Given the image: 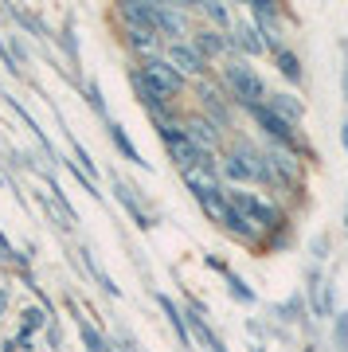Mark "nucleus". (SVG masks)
Listing matches in <instances>:
<instances>
[{"mask_svg":"<svg viewBox=\"0 0 348 352\" xmlns=\"http://www.w3.org/2000/svg\"><path fill=\"white\" fill-rule=\"evenodd\" d=\"M250 352H266V349H250Z\"/></svg>","mask_w":348,"mask_h":352,"instance_id":"7c9ffc66","label":"nucleus"},{"mask_svg":"<svg viewBox=\"0 0 348 352\" xmlns=\"http://www.w3.org/2000/svg\"><path fill=\"white\" fill-rule=\"evenodd\" d=\"M110 138H113V145H118V153H122L125 161H133V164H141L145 168V161H141V153H137V145L129 138H125V129L118 126V122H110Z\"/></svg>","mask_w":348,"mask_h":352,"instance_id":"6ab92c4d","label":"nucleus"},{"mask_svg":"<svg viewBox=\"0 0 348 352\" xmlns=\"http://www.w3.org/2000/svg\"><path fill=\"white\" fill-rule=\"evenodd\" d=\"M180 126H184L188 141H192L196 149H204V153H215V145H219V138H224V129L215 126L208 113H196V118H188V122H180Z\"/></svg>","mask_w":348,"mask_h":352,"instance_id":"0eeeda50","label":"nucleus"},{"mask_svg":"<svg viewBox=\"0 0 348 352\" xmlns=\"http://www.w3.org/2000/svg\"><path fill=\"white\" fill-rule=\"evenodd\" d=\"M340 145H345V153H348V118L340 122Z\"/></svg>","mask_w":348,"mask_h":352,"instance_id":"bb28decb","label":"nucleus"},{"mask_svg":"<svg viewBox=\"0 0 348 352\" xmlns=\"http://www.w3.org/2000/svg\"><path fill=\"white\" fill-rule=\"evenodd\" d=\"M4 305H8V289H0V314H4Z\"/></svg>","mask_w":348,"mask_h":352,"instance_id":"c85d7f7f","label":"nucleus"},{"mask_svg":"<svg viewBox=\"0 0 348 352\" xmlns=\"http://www.w3.org/2000/svg\"><path fill=\"white\" fill-rule=\"evenodd\" d=\"M224 176L227 180H262V184H270V176H266V161H262V153L250 145V141H239L235 149L224 153Z\"/></svg>","mask_w":348,"mask_h":352,"instance_id":"f257e3e1","label":"nucleus"},{"mask_svg":"<svg viewBox=\"0 0 348 352\" xmlns=\"http://www.w3.org/2000/svg\"><path fill=\"white\" fill-rule=\"evenodd\" d=\"M340 90H345V98H348V67H345V75H340Z\"/></svg>","mask_w":348,"mask_h":352,"instance_id":"cd10ccee","label":"nucleus"},{"mask_svg":"<svg viewBox=\"0 0 348 352\" xmlns=\"http://www.w3.org/2000/svg\"><path fill=\"white\" fill-rule=\"evenodd\" d=\"M164 63L173 67V71L184 78V82H188V78L208 75V59H204V55H199L192 43H184V39H180V43H168V51H164Z\"/></svg>","mask_w":348,"mask_h":352,"instance_id":"423d86ee","label":"nucleus"},{"mask_svg":"<svg viewBox=\"0 0 348 352\" xmlns=\"http://www.w3.org/2000/svg\"><path fill=\"white\" fill-rule=\"evenodd\" d=\"M227 200H231V208H235V212H243L250 219V223L259 227H278L282 223V212H278V208H274V204H266L259 196V192H247V188H231V196H227Z\"/></svg>","mask_w":348,"mask_h":352,"instance_id":"7ed1b4c3","label":"nucleus"},{"mask_svg":"<svg viewBox=\"0 0 348 352\" xmlns=\"http://www.w3.org/2000/svg\"><path fill=\"white\" fill-rule=\"evenodd\" d=\"M184 184H188V192H192L199 204H208V200H215V196H224V184H219L215 168H184Z\"/></svg>","mask_w":348,"mask_h":352,"instance_id":"1a4fd4ad","label":"nucleus"},{"mask_svg":"<svg viewBox=\"0 0 348 352\" xmlns=\"http://www.w3.org/2000/svg\"><path fill=\"white\" fill-rule=\"evenodd\" d=\"M87 98H90V110H94V113H102V118H106V102H102V90L94 87V82H90V87H87Z\"/></svg>","mask_w":348,"mask_h":352,"instance_id":"5701e85b","label":"nucleus"},{"mask_svg":"<svg viewBox=\"0 0 348 352\" xmlns=\"http://www.w3.org/2000/svg\"><path fill=\"white\" fill-rule=\"evenodd\" d=\"M345 231H348V200H345Z\"/></svg>","mask_w":348,"mask_h":352,"instance_id":"c756f323","label":"nucleus"},{"mask_svg":"<svg viewBox=\"0 0 348 352\" xmlns=\"http://www.w3.org/2000/svg\"><path fill=\"white\" fill-rule=\"evenodd\" d=\"M224 87L231 90V98L243 102L247 110L266 102V87H262L259 71H254V67H247V63H227L224 67Z\"/></svg>","mask_w":348,"mask_h":352,"instance_id":"f03ea898","label":"nucleus"},{"mask_svg":"<svg viewBox=\"0 0 348 352\" xmlns=\"http://www.w3.org/2000/svg\"><path fill=\"white\" fill-rule=\"evenodd\" d=\"M78 333H83V344H87V352H110V344H106V337H102V333H94V329H90L87 321L78 325Z\"/></svg>","mask_w":348,"mask_h":352,"instance_id":"4be33fe9","label":"nucleus"},{"mask_svg":"<svg viewBox=\"0 0 348 352\" xmlns=\"http://www.w3.org/2000/svg\"><path fill=\"white\" fill-rule=\"evenodd\" d=\"M118 12L129 24V32H153V4L149 0H125Z\"/></svg>","mask_w":348,"mask_h":352,"instance_id":"9d476101","label":"nucleus"},{"mask_svg":"<svg viewBox=\"0 0 348 352\" xmlns=\"http://www.w3.org/2000/svg\"><path fill=\"white\" fill-rule=\"evenodd\" d=\"M188 4H153V36L180 43V36H188Z\"/></svg>","mask_w":348,"mask_h":352,"instance_id":"39448f33","label":"nucleus"},{"mask_svg":"<svg viewBox=\"0 0 348 352\" xmlns=\"http://www.w3.org/2000/svg\"><path fill=\"white\" fill-rule=\"evenodd\" d=\"M336 344H340V352H348V314L336 317Z\"/></svg>","mask_w":348,"mask_h":352,"instance_id":"b1692460","label":"nucleus"},{"mask_svg":"<svg viewBox=\"0 0 348 352\" xmlns=\"http://www.w3.org/2000/svg\"><path fill=\"white\" fill-rule=\"evenodd\" d=\"M83 258H87V266H90V274H94V282H98V286L106 289V294H113V298H118V294H122V289L113 286V278L106 274V270H102L98 263H94V254H90V251H83Z\"/></svg>","mask_w":348,"mask_h":352,"instance_id":"412c9836","label":"nucleus"},{"mask_svg":"<svg viewBox=\"0 0 348 352\" xmlns=\"http://www.w3.org/2000/svg\"><path fill=\"white\" fill-rule=\"evenodd\" d=\"M199 12H204V16L215 24V32H227V28H231V8H227V4H215V0H208V4H199Z\"/></svg>","mask_w":348,"mask_h":352,"instance_id":"aec40b11","label":"nucleus"},{"mask_svg":"<svg viewBox=\"0 0 348 352\" xmlns=\"http://www.w3.org/2000/svg\"><path fill=\"white\" fill-rule=\"evenodd\" d=\"M129 47H133L137 55H145V63H149V59L161 55V39L153 36V32H129Z\"/></svg>","mask_w":348,"mask_h":352,"instance_id":"2eb2a0df","label":"nucleus"},{"mask_svg":"<svg viewBox=\"0 0 348 352\" xmlns=\"http://www.w3.org/2000/svg\"><path fill=\"white\" fill-rule=\"evenodd\" d=\"M157 305L164 309V317H168L173 333L180 337V344H184V349H192V333H188V325H184V317H180V309H176V302L168 298V294H157Z\"/></svg>","mask_w":348,"mask_h":352,"instance_id":"4468645a","label":"nucleus"},{"mask_svg":"<svg viewBox=\"0 0 348 352\" xmlns=\"http://www.w3.org/2000/svg\"><path fill=\"white\" fill-rule=\"evenodd\" d=\"M192 47H196L199 55H204V59H215V55L231 51L235 43H231V36H224V32L208 28V32H196V36H192Z\"/></svg>","mask_w":348,"mask_h":352,"instance_id":"f8f14e48","label":"nucleus"},{"mask_svg":"<svg viewBox=\"0 0 348 352\" xmlns=\"http://www.w3.org/2000/svg\"><path fill=\"white\" fill-rule=\"evenodd\" d=\"M278 75L286 78V82H294V87L301 82V59L290 47H278Z\"/></svg>","mask_w":348,"mask_h":352,"instance_id":"f3484780","label":"nucleus"},{"mask_svg":"<svg viewBox=\"0 0 348 352\" xmlns=\"http://www.w3.org/2000/svg\"><path fill=\"white\" fill-rule=\"evenodd\" d=\"M301 352H313V349H301Z\"/></svg>","mask_w":348,"mask_h":352,"instance_id":"2f4dec72","label":"nucleus"},{"mask_svg":"<svg viewBox=\"0 0 348 352\" xmlns=\"http://www.w3.org/2000/svg\"><path fill=\"white\" fill-rule=\"evenodd\" d=\"M24 329L32 333V329H43V309H28L24 314Z\"/></svg>","mask_w":348,"mask_h":352,"instance_id":"393cba45","label":"nucleus"},{"mask_svg":"<svg viewBox=\"0 0 348 352\" xmlns=\"http://www.w3.org/2000/svg\"><path fill=\"white\" fill-rule=\"evenodd\" d=\"M113 192H118V200H122L125 212L133 215V223H137V227H153V223H149V215L141 212V204H137V188H125V184H118Z\"/></svg>","mask_w":348,"mask_h":352,"instance_id":"dca6fc26","label":"nucleus"},{"mask_svg":"<svg viewBox=\"0 0 348 352\" xmlns=\"http://www.w3.org/2000/svg\"><path fill=\"white\" fill-rule=\"evenodd\" d=\"M231 43H235L243 55H262L270 39H266V32H262V28L250 20V24H239V28H235V39H231Z\"/></svg>","mask_w":348,"mask_h":352,"instance_id":"9b49d317","label":"nucleus"},{"mask_svg":"<svg viewBox=\"0 0 348 352\" xmlns=\"http://www.w3.org/2000/svg\"><path fill=\"white\" fill-rule=\"evenodd\" d=\"M250 118H254V122H259V126L266 129V133H270L274 141H282V149H290V153H294V138H298L294 129H298V126H290V122H282V118H278V113H274L270 106H266V102H262V106H250Z\"/></svg>","mask_w":348,"mask_h":352,"instance_id":"6e6552de","label":"nucleus"},{"mask_svg":"<svg viewBox=\"0 0 348 352\" xmlns=\"http://www.w3.org/2000/svg\"><path fill=\"white\" fill-rule=\"evenodd\" d=\"M250 16H254V24L266 32V39H270V32H274V24H278V8H274L270 0H254L250 4Z\"/></svg>","mask_w":348,"mask_h":352,"instance_id":"a211bd4d","label":"nucleus"},{"mask_svg":"<svg viewBox=\"0 0 348 352\" xmlns=\"http://www.w3.org/2000/svg\"><path fill=\"white\" fill-rule=\"evenodd\" d=\"M266 106H270L282 122H290V126H298L301 118H305V106H301L294 94H266Z\"/></svg>","mask_w":348,"mask_h":352,"instance_id":"ddd939ff","label":"nucleus"},{"mask_svg":"<svg viewBox=\"0 0 348 352\" xmlns=\"http://www.w3.org/2000/svg\"><path fill=\"white\" fill-rule=\"evenodd\" d=\"M141 78H145V82H149L164 102H173L176 94H184V87H188L184 78L164 63V55H157V59H149V63H141Z\"/></svg>","mask_w":348,"mask_h":352,"instance_id":"20e7f679","label":"nucleus"},{"mask_svg":"<svg viewBox=\"0 0 348 352\" xmlns=\"http://www.w3.org/2000/svg\"><path fill=\"white\" fill-rule=\"evenodd\" d=\"M8 258H12V247H8V239H4V235H0V263H8Z\"/></svg>","mask_w":348,"mask_h":352,"instance_id":"a878e982","label":"nucleus"}]
</instances>
